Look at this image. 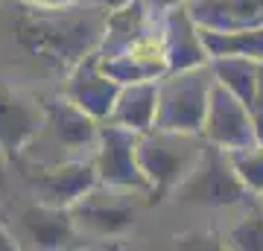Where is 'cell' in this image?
Returning a JSON list of instances; mask_svg holds the SVG:
<instances>
[{"label": "cell", "mask_w": 263, "mask_h": 251, "mask_svg": "<svg viewBox=\"0 0 263 251\" xmlns=\"http://www.w3.org/2000/svg\"><path fill=\"white\" fill-rule=\"evenodd\" d=\"M94 3H100L105 12H114V9H120V6H126V3H132V0H94Z\"/></svg>", "instance_id": "d4e9b609"}, {"label": "cell", "mask_w": 263, "mask_h": 251, "mask_svg": "<svg viewBox=\"0 0 263 251\" xmlns=\"http://www.w3.org/2000/svg\"><path fill=\"white\" fill-rule=\"evenodd\" d=\"M257 199H260V205H263V193H260V196H257Z\"/></svg>", "instance_id": "4316f807"}, {"label": "cell", "mask_w": 263, "mask_h": 251, "mask_svg": "<svg viewBox=\"0 0 263 251\" xmlns=\"http://www.w3.org/2000/svg\"><path fill=\"white\" fill-rule=\"evenodd\" d=\"M0 85H3V82H0Z\"/></svg>", "instance_id": "4dcf8cb0"}, {"label": "cell", "mask_w": 263, "mask_h": 251, "mask_svg": "<svg viewBox=\"0 0 263 251\" xmlns=\"http://www.w3.org/2000/svg\"><path fill=\"white\" fill-rule=\"evenodd\" d=\"M211 88H214L211 65L164 73L158 79V108H155V126L152 129L199 134Z\"/></svg>", "instance_id": "3957f363"}, {"label": "cell", "mask_w": 263, "mask_h": 251, "mask_svg": "<svg viewBox=\"0 0 263 251\" xmlns=\"http://www.w3.org/2000/svg\"><path fill=\"white\" fill-rule=\"evenodd\" d=\"M120 251H135V248H120Z\"/></svg>", "instance_id": "83f0119b"}, {"label": "cell", "mask_w": 263, "mask_h": 251, "mask_svg": "<svg viewBox=\"0 0 263 251\" xmlns=\"http://www.w3.org/2000/svg\"><path fill=\"white\" fill-rule=\"evenodd\" d=\"M231 167H234L237 178L246 184V190L252 196L263 193V143L254 149H243V152H231Z\"/></svg>", "instance_id": "d6986e66"}, {"label": "cell", "mask_w": 263, "mask_h": 251, "mask_svg": "<svg viewBox=\"0 0 263 251\" xmlns=\"http://www.w3.org/2000/svg\"><path fill=\"white\" fill-rule=\"evenodd\" d=\"M94 169L97 181L108 187L132 190L149 199V184L138 167V134L114 123H100L94 143Z\"/></svg>", "instance_id": "52a82bcc"}, {"label": "cell", "mask_w": 263, "mask_h": 251, "mask_svg": "<svg viewBox=\"0 0 263 251\" xmlns=\"http://www.w3.org/2000/svg\"><path fill=\"white\" fill-rule=\"evenodd\" d=\"M29 190L35 193V202L53 207H70L76 199H82L91 187H97L94 161H56V164H32L24 169Z\"/></svg>", "instance_id": "ba28073f"}, {"label": "cell", "mask_w": 263, "mask_h": 251, "mask_svg": "<svg viewBox=\"0 0 263 251\" xmlns=\"http://www.w3.org/2000/svg\"><path fill=\"white\" fill-rule=\"evenodd\" d=\"M161 35H164L167 73L211 65L208 50L202 44V35H199V27L193 24V18H190V12H187V3L164 12V18H161Z\"/></svg>", "instance_id": "7c38bea8"}, {"label": "cell", "mask_w": 263, "mask_h": 251, "mask_svg": "<svg viewBox=\"0 0 263 251\" xmlns=\"http://www.w3.org/2000/svg\"><path fill=\"white\" fill-rule=\"evenodd\" d=\"M260 143H263V140H260Z\"/></svg>", "instance_id": "f546056e"}, {"label": "cell", "mask_w": 263, "mask_h": 251, "mask_svg": "<svg viewBox=\"0 0 263 251\" xmlns=\"http://www.w3.org/2000/svg\"><path fill=\"white\" fill-rule=\"evenodd\" d=\"M24 9H67V6H79L85 0H18Z\"/></svg>", "instance_id": "44dd1931"}, {"label": "cell", "mask_w": 263, "mask_h": 251, "mask_svg": "<svg viewBox=\"0 0 263 251\" xmlns=\"http://www.w3.org/2000/svg\"><path fill=\"white\" fill-rule=\"evenodd\" d=\"M21 237L29 242L32 251H82L85 237L73 225V216L67 207L53 205H29L18 219Z\"/></svg>", "instance_id": "9c48e42d"}, {"label": "cell", "mask_w": 263, "mask_h": 251, "mask_svg": "<svg viewBox=\"0 0 263 251\" xmlns=\"http://www.w3.org/2000/svg\"><path fill=\"white\" fill-rule=\"evenodd\" d=\"M82 251H88V248H82Z\"/></svg>", "instance_id": "f1b7e54d"}, {"label": "cell", "mask_w": 263, "mask_h": 251, "mask_svg": "<svg viewBox=\"0 0 263 251\" xmlns=\"http://www.w3.org/2000/svg\"><path fill=\"white\" fill-rule=\"evenodd\" d=\"M6 190V158L0 155V193Z\"/></svg>", "instance_id": "484cf974"}, {"label": "cell", "mask_w": 263, "mask_h": 251, "mask_svg": "<svg viewBox=\"0 0 263 251\" xmlns=\"http://www.w3.org/2000/svg\"><path fill=\"white\" fill-rule=\"evenodd\" d=\"M155 108H158V82L123 85L111 108V117L105 123H114V126L141 134L155 126Z\"/></svg>", "instance_id": "9a60e30c"}, {"label": "cell", "mask_w": 263, "mask_h": 251, "mask_svg": "<svg viewBox=\"0 0 263 251\" xmlns=\"http://www.w3.org/2000/svg\"><path fill=\"white\" fill-rule=\"evenodd\" d=\"M0 251H21L18 242H15V237H12L3 225H0Z\"/></svg>", "instance_id": "603a6c76"}, {"label": "cell", "mask_w": 263, "mask_h": 251, "mask_svg": "<svg viewBox=\"0 0 263 251\" xmlns=\"http://www.w3.org/2000/svg\"><path fill=\"white\" fill-rule=\"evenodd\" d=\"M249 196L252 193L237 178L228 152L211 146L208 140H205V152H202L196 169L176 190L179 202L199 205V207H234V205H243Z\"/></svg>", "instance_id": "5b68a950"}, {"label": "cell", "mask_w": 263, "mask_h": 251, "mask_svg": "<svg viewBox=\"0 0 263 251\" xmlns=\"http://www.w3.org/2000/svg\"><path fill=\"white\" fill-rule=\"evenodd\" d=\"M222 240H226L228 251H263V205H260V199L222 234Z\"/></svg>", "instance_id": "ac0fdd59"}, {"label": "cell", "mask_w": 263, "mask_h": 251, "mask_svg": "<svg viewBox=\"0 0 263 251\" xmlns=\"http://www.w3.org/2000/svg\"><path fill=\"white\" fill-rule=\"evenodd\" d=\"M146 3L158 12H170V9H176V6H184L187 0H146Z\"/></svg>", "instance_id": "cb8c5ba5"}, {"label": "cell", "mask_w": 263, "mask_h": 251, "mask_svg": "<svg viewBox=\"0 0 263 251\" xmlns=\"http://www.w3.org/2000/svg\"><path fill=\"white\" fill-rule=\"evenodd\" d=\"M123 85H117L111 76L100 67L97 53L79 62V65L65 76V96L67 103H73L76 108H82L88 117H94L97 123H105L111 117V108L117 103V93Z\"/></svg>", "instance_id": "30bf717a"}, {"label": "cell", "mask_w": 263, "mask_h": 251, "mask_svg": "<svg viewBox=\"0 0 263 251\" xmlns=\"http://www.w3.org/2000/svg\"><path fill=\"white\" fill-rule=\"evenodd\" d=\"M108 12L85 0L67 9H21L15 38L29 56L47 62L59 73H70L79 62L97 53Z\"/></svg>", "instance_id": "6da1fadb"}, {"label": "cell", "mask_w": 263, "mask_h": 251, "mask_svg": "<svg viewBox=\"0 0 263 251\" xmlns=\"http://www.w3.org/2000/svg\"><path fill=\"white\" fill-rule=\"evenodd\" d=\"M173 251H228V248L222 234L211 231V228H193V231L173 237Z\"/></svg>", "instance_id": "ffe728a7"}, {"label": "cell", "mask_w": 263, "mask_h": 251, "mask_svg": "<svg viewBox=\"0 0 263 251\" xmlns=\"http://www.w3.org/2000/svg\"><path fill=\"white\" fill-rule=\"evenodd\" d=\"M202 152H205V138L193 131H141L138 134V167L149 184L146 205H161L170 196H176V190L196 169Z\"/></svg>", "instance_id": "7a4b0ae2"}, {"label": "cell", "mask_w": 263, "mask_h": 251, "mask_svg": "<svg viewBox=\"0 0 263 251\" xmlns=\"http://www.w3.org/2000/svg\"><path fill=\"white\" fill-rule=\"evenodd\" d=\"M41 111H44V123L53 129L56 140L62 146H67L70 152L97 143L100 123H97L94 117H88L82 108H76L73 103H67L65 96L41 103Z\"/></svg>", "instance_id": "5bb4252c"}, {"label": "cell", "mask_w": 263, "mask_h": 251, "mask_svg": "<svg viewBox=\"0 0 263 251\" xmlns=\"http://www.w3.org/2000/svg\"><path fill=\"white\" fill-rule=\"evenodd\" d=\"M202 138L211 146L222 149V152H243V149L260 146V131L254 123V114L249 105H243L234 93L222 88L214 79L211 96H208L205 120H202Z\"/></svg>", "instance_id": "8992f818"}, {"label": "cell", "mask_w": 263, "mask_h": 251, "mask_svg": "<svg viewBox=\"0 0 263 251\" xmlns=\"http://www.w3.org/2000/svg\"><path fill=\"white\" fill-rule=\"evenodd\" d=\"M44 126L41 105L29 103L18 93H12L6 85H0V155L15 161L24 155V149L38 138Z\"/></svg>", "instance_id": "8fae6325"}, {"label": "cell", "mask_w": 263, "mask_h": 251, "mask_svg": "<svg viewBox=\"0 0 263 251\" xmlns=\"http://www.w3.org/2000/svg\"><path fill=\"white\" fill-rule=\"evenodd\" d=\"M141 199L146 202V196H141V193L97 184L82 199H76L67 210H70L73 225L79 228L82 237L111 240V237H123L135 225L138 210H141Z\"/></svg>", "instance_id": "277c9868"}, {"label": "cell", "mask_w": 263, "mask_h": 251, "mask_svg": "<svg viewBox=\"0 0 263 251\" xmlns=\"http://www.w3.org/2000/svg\"><path fill=\"white\" fill-rule=\"evenodd\" d=\"M187 12L205 32H243L263 27V0H187Z\"/></svg>", "instance_id": "4fadbf2b"}, {"label": "cell", "mask_w": 263, "mask_h": 251, "mask_svg": "<svg viewBox=\"0 0 263 251\" xmlns=\"http://www.w3.org/2000/svg\"><path fill=\"white\" fill-rule=\"evenodd\" d=\"M208 59H252L263 62V27L243 32H205L199 29Z\"/></svg>", "instance_id": "2e32d148"}, {"label": "cell", "mask_w": 263, "mask_h": 251, "mask_svg": "<svg viewBox=\"0 0 263 251\" xmlns=\"http://www.w3.org/2000/svg\"><path fill=\"white\" fill-rule=\"evenodd\" d=\"M211 70H214V79L222 88H228L243 105L254 108L260 62H252V59H211Z\"/></svg>", "instance_id": "e0dca14e"}, {"label": "cell", "mask_w": 263, "mask_h": 251, "mask_svg": "<svg viewBox=\"0 0 263 251\" xmlns=\"http://www.w3.org/2000/svg\"><path fill=\"white\" fill-rule=\"evenodd\" d=\"M254 123H257V131H260V140H263V62H260V73H257V96H254Z\"/></svg>", "instance_id": "7402d4cb"}]
</instances>
